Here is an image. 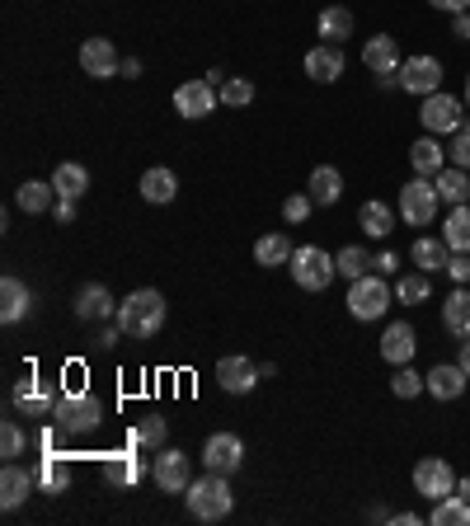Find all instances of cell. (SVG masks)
<instances>
[{"mask_svg":"<svg viewBox=\"0 0 470 526\" xmlns=\"http://www.w3.org/2000/svg\"><path fill=\"white\" fill-rule=\"evenodd\" d=\"M165 325V296L156 287H137L132 296L118 301V329H123V339H151L160 334Z\"/></svg>","mask_w":470,"mask_h":526,"instance_id":"cell-1","label":"cell"},{"mask_svg":"<svg viewBox=\"0 0 470 526\" xmlns=\"http://www.w3.org/2000/svg\"><path fill=\"white\" fill-rule=\"evenodd\" d=\"M184 508H188V517H198V522H221V517H231L235 494H231V484H226V475L207 470L203 480H193L184 489Z\"/></svg>","mask_w":470,"mask_h":526,"instance_id":"cell-2","label":"cell"},{"mask_svg":"<svg viewBox=\"0 0 470 526\" xmlns=\"http://www.w3.org/2000/svg\"><path fill=\"white\" fill-rule=\"evenodd\" d=\"M52 418L62 423L66 437H85V433H94V428L104 423V400H99L94 390H62Z\"/></svg>","mask_w":470,"mask_h":526,"instance_id":"cell-3","label":"cell"},{"mask_svg":"<svg viewBox=\"0 0 470 526\" xmlns=\"http://www.w3.org/2000/svg\"><path fill=\"white\" fill-rule=\"evenodd\" d=\"M391 301H395V287L381 273H367V278H358V282H348V315L353 320H381L386 310H391Z\"/></svg>","mask_w":470,"mask_h":526,"instance_id":"cell-4","label":"cell"},{"mask_svg":"<svg viewBox=\"0 0 470 526\" xmlns=\"http://www.w3.org/2000/svg\"><path fill=\"white\" fill-rule=\"evenodd\" d=\"M287 268H292V282H297L301 292H325L329 282L339 278V259H329L320 245H301Z\"/></svg>","mask_w":470,"mask_h":526,"instance_id":"cell-5","label":"cell"},{"mask_svg":"<svg viewBox=\"0 0 470 526\" xmlns=\"http://www.w3.org/2000/svg\"><path fill=\"white\" fill-rule=\"evenodd\" d=\"M438 184L428 179V174H414L405 188H400V217H405V226H433L438 221Z\"/></svg>","mask_w":470,"mask_h":526,"instance_id":"cell-6","label":"cell"},{"mask_svg":"<svg viewBox=\"0 0 470 526\" xmlns=\"http://www.w3.org/2000/svg\"><path fill=\"white\" fill-rule=\"evenodd\" d=\"M466 99H456V94H447V90H438V94H428L423 99V109H419V118H423V132H433V137H452L456 127L466 123Z\"/></svg>","mask_w":470,"mask_h":526,"instance_id":"cell-7","label":"cell"},{"mask_svg":"<svg viewBox=\"0 0 470 526\" xmlns=\"http://www.w3.org/2000/svg\"><path fill=\"white\" fill-rule=\"evenodd\" d=\"M442 62L438 57H428V52H419V57H405L400 62V90L405 94H419V99H428V94L442 90Z\"/></svg>","mask_w":470,"mask_h":526,"instance_id":"cell-8","label":"cell"},{"mask_svg":"<svg viewBox=\"0 0 470 526\" xmlns=\"http://www.w3.org/2000/svg\"><path fill=\"white\" fill-rule=\"evenodd\" d=\"M414 494H423L428 503L456 494V470L442 461V456H423V461L414 465Z\"/></svg>","mask_w":470,"mask_h":526,"instance_id":"cell-9","label":"cell"},{"mask_svg":"<svg viewBox=\"0 0 470 526\" xmlns=\"http://www.w3.org/2000/svg\"><path fill=\"white\" fill-rule=\"evenodd\" d=\"M217 99H221V90L207 76L184 80V85L174 90V113H179V118H207V113H217Z\"/></svg>","mask_w":470,"mask_h":526,"instance_id":"cell-10","label":"cell"},{"mask_svg":"<svg viewBox=\"0 0 470 526\" xmlns=\"http://www.w3.org/2000/svg\"><path fill=\"white\" fill-rule=\"evenodd\" d=\"M259 381H264V372L254 367V357L231 353V357H221L217 362V386L226 390V395H250Z\"/></svg>","mask_w":470,"mask_h":526,"instance_id":"cell-11","label":"cell"},{"mask_svg":"<svg viewBox=\"0 0 470 526\" xmlns=\"http://www.w3.org/2000/svg\"><path fill=\"white\" fill-rule=\"evenodd\" d=\"M71 310H76V320H90V325L118 320V301H113V292L104 282H85L76 292V301H71Z\"/></svg>","mask_w":470,"mask_h":526,"instance_id":"cell-12","label":"cell"},{"mask_svg":"<svg viewBox=\"0 0 470 526\" xmlns=\"http://www.w3.org/2000/svg\"><path fill=\"white\" fill-rule=\"evenodd\" d=\"M203 465L217 470V475H235V470L245 465V442L235 433H212L203 447Z\"/></svg>","mask_w":470,"mask_h":526,"instance_id":"cell-13","label":"cell"},{"mask_svg":"<svg viewBox=\"0 0 470 526\" xmlns=\"http://www.w3.org/2000/svg\"><path fill=\"white\" fill-rule=\"evenodd\" d=\"M118 66H123V57H118L113 38H85V43H80V71H85V76L109 80V76H118Z\"/></svg>","mask_w":470,"mask_h":526,"instance_id":"cell-14","label":"cell"},{"mask_svg":"<svg viewBox=\"0 0 470 526\" xmlns=\"http://www.w3.org/2000/svg\"><path fill=\"white\" fill-rule=\"evenodd\" d=\"M151 475H156L160 494H184L188 484H193V470H188V456H184V451H170V447H160L156 465H151Z\"/></svg>","mask_w":470,"mask_h":526,"instance_id":"cell-15","label":"cell"},{"mask_svg":"<svg viewBox=\"0 0 470 526\" xmlns=\"http://www.w3.org/2000/svg\"><path fill=\"white\" fill-rule=\"evenodd\" d=\"M423 386H428L433 400H461L466 386H470V376L461 372V362H438V367L423 372Z\"/></svg>","mask_w":470,"mask_h":526,"instance_id":"cell-16","label":"cell"},{"mask_svg":"<svg viewBox=\"0 0 470 526\" xmlns=\"http://www.w3.org/2000/svg\"><path fill=\"white\" fill-rule=\"evenodd\" d=\"M362 66H367L372 76H400V43H395L391 33L367 38V47H362Z\"/></svg>","mask_w":470,"mask_h":526,"instance_id":"cell-17","label":"cell"},{"mask_svg":"<svg viewBox=\"0 0 470 526\" xmlns=\"http://www.w3.org/2000/svg\"><path fill=\"white\" fill-rule=\"evenodd\" d=\"M306 76L315 85H334V80L344 76V47L339 43H320L306 52Z\"/></svg>","mask_w":470,"mask_h":526,"instance_id":"cell-18","label":"cell"},{"mask_svg":"<svg viewBox=\"0 0 470 526\" xmlns=\"http://www.w3.org/2000/svg\"><path fill=\"white\" fill-rule=\"evenodd\" d=\"M33 489H38V475L10 461V465H5V475H0V508H5V512L24 508V498H29Z\"/></svg>","mask_w":470,"mask_h":526,"instance_id":"cell-19","label":"cell"},{"mask_svg":"<svg viewBox=\"0 0 470 526\" xmlns=\"http://www.w3.org/2000/svg\"><path fill=\"white\" fill-rule=\"evenodd\" d=\"M57 395H62V390L43 386L38 376H24L10 400H15V409H24V414H52V409H57Z\"/></svg>","mask_w":470,"mask_h":526,"instance_id":"cell-20","label":"cell"},{"mask_svg":"<svg viewBox=\"0 0 470 526\" xmlns=\"http://www.w3.org/2000/svg\"><path fill=\"white\" fill-rule=\"evenodd\" d=\"M447 259H452V249H447V240H433V235H419L414 245H409V263L419 268V273H447Z\"/></svg>","mask_w":470,"mask_h":526,"instance_id":"cell-21","label":"cell"},{"mask_svg":"<svg viewBox=\"0 0 470 526\" xmlns=\"http://www.w3.org/2000/svg\"><path fill=\"white\" fill-rule=\"evenodd\" d=\"M414 348H419V334H414V325H405V320L381 334V357H386L391 367H405V362H414Z\"/></svg>","mask_w":470,"mask_h":526,"instance_id":"cell-22","label":"cell"},{"mask_svg":"<svg viewBox=\"0 0 470 526\" xmlns=\"http://www.w3.org/2000/svg\"><path fill=\"white\" fill-rule=\"evenodd\" d=\"M137 451H113V456H104V475H109L113 489H132V484H141V475H146V461H141Z\"/></svg>","mask_w":470,"mask_h":526,"instance_id":"cell-23","label":"cell"},{"mask_svg":"<svg viewBox=\"0 0 470 526\" xmlns=\"http://www.w3.org/2000/svg\"><path fill=\"white\" fill-rule=\"evenodd\" d=\"M179 198V179H174V170H165V165H151V170L141 174V202H151V207H165V202Z\"/></svg>","mask_w":470,"mask_h":526,"instance_id":"cell-24","label":"cell"},{"mask_svg":"<svg viewBox=\"0 0 470 526\" xmlns=\"http://www.w3.org/2000/svg\"><path fill=\"white\" fill-rule=\"evenodd\" d=\"M33 310V292L19 278H0V320L5 325H19Z\"/></svg>","mask_w":470,"mask_h":526,"instance_id":"cell-25","label":"cell"},{"mask_svg":"<svg viewBox=\"0 0 470 526\" xmlns=\"http://www.w3.org/2000/svg\"><path fill=\"white\" fill-rule=\"evenodd\" d=\"M306 193H311L315 207H334V202L344 198V174L334 170V165H320V170H311V184H306Z\"/></svg>","mask_w":470,"mask_h":526,"instance_id":"cell-26","label":"cell"},{"mask_svg":"<svg viewBox=\"0 0 470 526\" xmlns=\"http://www.w3.org/2000/svg\"><path fill=\"white\" fill-rule=\"evenodd\" d=\"M442 325L452 339H470V287H456L447 301H442Z\"/></svg>","mask_w":470,"mask_h":526,"instance_id":"cell-27","label":"cell"},{"mask_svg":"<svg viewBox=\"0 0 470 526\" xmlns=\"http://www.w3.org/2000/svg\"><path fill=\"white\" fill-rule=\"evenodd\" d=\"M409 165H414V174H442L447 170V151H442V141L428 132V137H419L414 146H409Z\"/></svg>","mask_w":470,"mask_h":526,"instance_id":"cell-28","label":"cell"},{"mask_svg":"<svg viewBox=\"0 0 470 526\" xmlns=\"http://www.w3.org/2000/svg\"><path fill=\"white\" fill-rule=\"evenodd\" d=\"M433 184H438V198L447 207H466L470 202V170H461V165H447L442 174H433Z\"/></svg>","mask_w":470,"mask_h":526,"instance_id":"cell-29","label":"cell"},{"mask_svg":"<svg viewBox=\"0 0 470 526\" xmlns=\"http://www.w3.org/2000/svg\"><path fill=\"white\" fill-rule=\"evenodd\" d=\"M15 202L29 212V217H38V212H52L57 207V188H52V179H29V184H19L15 188Z\"/></svg>","mask_w":470,"mask_h":526,"instance_id":"cell-30","label":"cell"},{"mask_svg":"<svg viewBox=\"0 0 470 526\" xmlns=\"http://www.w3.org/2000/svg\"><path fill=\"white\" fill-rule=\"evenodd\" d=\"M358 226L367 235H372V240H386V235L395 231V207H386V202H376V198H367L358 207Z\"/></svg>","mask_w":470,"mask_h":526,"instance_id":"cell-31","label":"cell"},{"mask_svg":"<svg viewBox=\"0 0 470 526\" xmlns=\"http://www.w3.org/2000/svg\"><path fill=\"white\" fill-rule=\"evenodd\" d=\"M292 240L282 231H268V235H259L254 240V263H264V268H282V263H292Z\"/></svg>","mask_w":470,"mask_h":526,"instance_id":"cell-32","label":"cell"},{"mask_svg":"<svg viewBox=\"0 0 470 526\" xmlns=\"http://www.w3.org/2000/svg\"><path fill=\"white\" fill-rule=\"evenodd\" d=\"M170 442V423L160 414H141L137 423H132V447H141V451H160Z\"/></svg>","mask_w":470,"mask_h":526,"instance_id":"cell-33","label":"cell"},{"mask_svg":"<svg viewBox=\"0 0 470 526\" xmlns=\"http://www.w3.org/2000/svg\"><path fill=\"white\" fill-rule=\"evenodd\" d=\"M38 489H43V494H66V489H71V470H66L62 451H43V465H38Z\"/></svg>","mask_w":470,"mask_h":526,"instance_id":"cell-34","label":"cell"},{"mask_svg":"<svg viewBox=\"0 0 470 526\" xmlns=\"http://www.w3.org/2000/svg\"><path fill=\"white\" fill-rule=\"evenodd\" d=\"M52 188H57V198H80V193L90 188V170L76 165V160H62V165L52 170Z\"/></svg>","mask_w":470,"mask_h":526,"instance_id":"cell-35","label":"cell"},{"mask_svg":"<svg viewBox=\"0 0 470 526\" xmlns=\"http://www.w3.org/2000/svg\"><path fill=\"white\" fill-rule=\"evenodd\" d=\"M442 240H447L452 254H470V202L447 212V221H442Z\"/></svg>","mask_w":470,"mask_h":526,"instance_id":"cell-36","label":"cell"},{"mask_svg":"<svg viewBox=\"0 0 470 526\" xmlns=\"http://www.w3.org/2000/svg\"><path fill=\"white\" fill-rule=\"evenodd\" d=\"M320 38L325 43H344V38H353V10H344V5H329V10H320Z\"/></svg>","mask_w":470,"mask_h":526,"instance_id":"cell-37","label":"cell"},{"mask_svg":"<svg viewBox=\"0 0 470 526\" xmlns=\"http://www.w3.org/2000/svg\"><path fill=\"white\" fill-rule=\"evenodd\" d=\"M428 526H470V503L461 494L438 498L433 512H428Z\"/></svg>","mask_w":470,"mask_h":526,"instance_id":"cell-38","label":"cell"},{"mask_svg":"<svg viewBox=\"0 0 470 526\" xmlns=\"http://www.w3.org/2000/svg\"><path fill=\"white\" fill-rule=\"evenodd\" d=\"M428 296H433L428 273H400V278H395V301H405V306H423Z\"/></svg>","mask_w":470,"mask_h":526,"instance_id":"cell-39","label":"cell"},{"mask_svg":"<svg viewBox=\"0 0 470 526\" xmlns=\"http://www.w3.org/2000/svg\"><path fill=\"white\" fill-rule=\"evenodd\" d=\"M334 259H339V278H348V282H358V278H367V273H372V259H367V249H362V245L339 249Z\"/></svg>","mask_w":470,"mask_h":526,"instance_id":"cell-40","label":"cell"},{"mask_svg":"<svg viewBox=\"0 0 470 526\" xmlns=\"http://www.w3.org/2000/svg\"><path fill=\"white\" fill-rule=\"evenodd\" d=\"M24 451H29V437H24V428H19L15 418H5V423H0V456H5V461H19Z\"/></svg>","mask_w":470,"mask_h":526,"instance_id":"cell-41","label":"cell"},{"mask_svg":"<svg viewBox=\"0 0 470 526\" xmlns=\"http://www.w3.org/2000/svg\"><path fill=\"white\" fill-rule=\"evenodd\" d=\"M419 390H428L423 386V372H414V367H395V376H391V395L395 400H414V395H419Z\"/></svg>","mask_w":470,"mask_h":526,"instance_id":"cell-42","label":"cell"},{"mask_svg":"<svg viewBox=\"0 0 470 526\" xmlns=\"http://www.w3.org/2000/svg\"><path fill=\"white\" fill-rule=\"evenodd\" d=\"M221 104H231V109H245V104H254V85H250V80H240V76L221 80Z\"/></svg>","mask_w":470,"mask_h":526,"instance_id":"cell-43","label":"cell"},{"mask_svg":"<svg viewBox=\"0 0 470 526\" xmlns=\"http://www.w3.org/2000/svg\"><path fill=\"white\" fill-rule=\"evenodd\" d=\"M447 155H452V165L470 170V113H466V123L452 132V146H447Z\"/></svg>","mask_w":470,"mask_h":526,"instance_id":"cell-44","label":"cell"},{"mask_svg":"<svg viewBox=\"0 0 470 526\" xmlns=\"http://www.w3.org/2000/svg\"><path fill=\"white\" fill-rule=\"evenodd\" d=\"M311 193H292V198L282 202V221H287V226H301V221L311 217Z\"/></svg>","mask_w":470,"mask_h":526,"instance_id":"cell-45","label":"cell"},{"mask_svg":"<svg viewBox=\"0 0 470 526\" xmlns=\"http://www.w3.org/2000/svg\"><path fill=\"white\" fill-rule=\"evenodd\" d=\"M447 278H452L456 287H470V254H452V259H447Z\"/></svg>","mask_w":470,"mask_h":526,"instance_id":"cell-46","label":"cell"},{"mask_svg":"<svg viewBox=\"0 0 470 526\" xmlns=\"http://www.w3.org/2000/svg\"><path fill=\"white\" fill-rule=\"evenodd\" d=\"M372 268L381 273V278H391V273H400V254H391V249H381L372 259Z\"/></svg>","mask_w":470,"mask_h":526,"instance_id":"cell-47","label":"cell"},{"mask_svg":"<svg viewBox=\"0 0 470 526\" xmlns=\"http://www.w3.org/2000/svg\"><path fill=\"white\" fill-rule=\"evenodd\" d=\"M433 10H442V15H466L470 10V0H428Z\"/></svg>","mask_w":470,"mask_h":526,"instance_id":"cell-48","label":"cell"},{"mask_svg":"<svg viewBox=\"0 0 470 526\" xmlns=\"http://www.w3.org/2000/svg\"><path fill=\"white\" fill-rule=\"evenodd\" d=\"M52 217L62 221V226H66V221H76V198H57V207H52Z\"/></svg>","mask_w":470,"mask_h":526,"instance_id":"cell-49","label":"cell"},{"mask_svg":"<svg viewBox=\"0 0 470 526\" xmlns=\"http://www.w3.org/2000/svg\"><path fill=\"white\" fill-rule=\"evenodd\" d=\"M452 38L456 43H470V10L466 15H452Z\"/></svg>","mask_w":470,"mask_h":526,"instance_id":"cell-50","label":"cell"},{"mask_svg":"<svg viewBox=\"0 0 470 526\" xmlns=\"http://www.w3.org/2000/svg\"><path fill=\"white\" fill-rule=\"evenodd\" d=\"M118 76H141V57H123V66H118Z\"/></svg>","mask_w":470,"mask_h":526,"instance_id":"cell-51","label":"cell"},{"mask_svg":"<svg viewBox=\"0 0 470 526\" xmlns=\"http://www.w3.org/2000/svg\"><path fill=\"white\" fill-rule=\"evenodd\" d=\"M118 334H123V329H109V325H104V329H99V348H113V343H118Z\"/></svg>","mask_w":470,"mask_h":526,"instance_id":"cell-52","label":"cell"},{"mask_svg":"<svg viewBox=\"0 0 470 526\" xmlns=\"http://www.w3.org/2000/svg\"><path fill=\"white\" fill-rule=\"evenodd\" d=\"M456 362H461V372L470 376V339H461V353H456Z\"/></svg>","mask_w":470,"mask_h":526,"instance_id":"cell-53","label":"cell"},{"mask_svg":"<svg viewBox=\"0 0 470 526\" xmlns=\"http://www.w3.org/2000/svg\"><path fill=\"white\" fill-rule=\"evenodd\" d=\"M456 494H461V498L470 503V480H456Z\"/></svg>","mask_w":470,"mask_h":526,"instance_id":"cell-54","label":"cell"},{"mask_svg":"<svg viewBox=\"0 0 470 526\" xmlns=\"http://www.w3.org/2000/svg\"><path fill=\"white\" fill-rule=\"evenodd\" d=\"M461 99H466V109H470V76H466V94H461Z\"/></svg>","mask_w":470,"mask_h":526,"instance_id":"cell-55","label":"cell"}]
</instances>
